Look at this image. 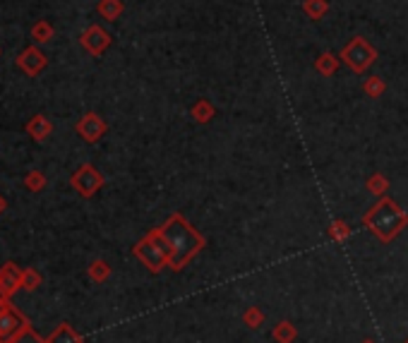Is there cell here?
Segmentation results:
<instances>
[{
	"label": "cell",
	"mask_w": 408,
	"mask_h": 343,
	"mask_svg": "<svg viewBox=\"0 0 408 343\" xmlns=\"http://www.w3.org/2000/svg\"><path fill=\"white\" fill-rule=\"evenodd\" d=\"M159 230H161L163 240L168 245V267L173 269H181L188 259L195 257L204 247V238L181 214H173Z\"/></svg>",
	"instance_id": "6da1fadb"
},
{
	"label": "cell",
	"mask_w": 408,
	"mask_h": 343,
	"mask_svg": "<svg viewBox=\"0 0 408 343\" xmlns=\"http://www.w3.org/2000/svg\"><path fill=\"white\" fill-rule=\"evenodd\" d=\"M363 223H365V226L370 228L380 240L389 243V240H394L396 235L408 226V214L401 212L399 204H396L394 199L385 197L365 214Z\"/></svg>",
	"instance_id": "7a4b0ae2"
},
{
	"label": "cell",
	"mask_w": 408,
	"mask_h": 343,
	"mask_svg": "<svg viewBox=\"0 0 408 343\" xmlns=\"http://www.w3.org/2000/svg\"><path fill=\"white\" fill-rule=\"evenodd\" d=\"M339 58H341V63H343V65H346L351 72H356V75H365V72L370 70V67L377 63L380 53H377V48L372 46V43L367 41V38L353 36L351 41H348L346 46L341 48Z\"/></svg>",
	"instance_id": "3957f363"
},
{
	"label": "cell",
	"mask_w": 408,
	"mask_h": 343,
	"mask_svg": "<svg viewBox=\"0 0 408 343\" xmlns=\"http://www.w3.org/2000/svg\"><path fill=\"white\" fill-rule=\"evenodd\" d=\"M70 185L80 197L89 199V197H94L101 188H104V175H101L91 164H82L80 168L72 173Z\"/></svg>",
	"instance_id": "277c9868"
},
{
	"label": "cell",
	"mask_w": 408,
	"mask_h": 343,
	"mask_svg": "<svg viewBox=\"0 0 408 343\" xmlns=\"http://www.w3.org/2000/svg\"><path fill=\"white\" fill-rule=\"evenodd\" d=\"M135 257H137L142 264H147V269H152V272H161V269L168 264L166 250H163L149 233H147V238H142L137 245H135Z\"/></svg>",
	"instance_id": "5b68a950"
},
{
	"label": "cell",
	"mask_w": 408,
	"mask_h": 343,
	"mask_svg": "<svg viewBox=\"0 0 408 343\" xmlns=\"http://www.w3.org/2000/svg\"><path fill=\"white\" fill-rule=\"evenodd\" d=\"M111 34L106 32L104 27H99V24H91V27H87L84 32H82V36H80V46L84 48L89 56H94V58H99V56H104L106 51L111 48Z\"/></svg>",
	"instance_id": "8992f818"
},
{
	"label": "cell",
	"mask_w": 408,
	"mask_h": 343,
	"mask_svg": "<svg viewBox=\"0 0 408 343\" xmlns=\"http://www.w3.org/2000/svg\"><path fill=\"white\" fill-rule=\"evenodd\" d=\"M106 130H109L106 120L99 113H94V111L84 113V115L80 118V120H77V125H75V132L84 142H89V144H96V142H99L101 137L106 135Z\"/></svg>",
	"instance_id": "52a82bcc"
},
{
	"label": "cell",
	"mask_w": 408,
	"mask_h": 343,
	"mask_svg": "<svg viewBox=\"0 0 408 343\" xmlns=\"http://www.w3.org/2000/svg\"><path fill=\"white\" fill-rule=\"evenodd\" d=\"M46 65H48V58L43 56V51L36 46V43H32V46H27L24 51H19L17 67L24 72V75H29V77L41 75V72L46 70Z\"/></svg>",
	"instance_id": "ba28073f"
},
{
	"label": "cell",
	"mask_w": 408,
	"mask_h": 343,
	"mask_svg": "<svg viewBox=\"0 0 408 343\" xmlns=\"http://www.w3.org/2000/svg\"><path fill=\"white\" fill-rule=\"evenodd\" d=\"M27 324H29L27 317L14 305L8 307L5 312H0V343H10Z\"/></svg>",
	"instance_id": "9c48e42d"
},
{
	"label": "cell",
	"mask_w": 408,
	"mask_h": 343,
	"mask_svg": "<svg viewBox=\"0 0 408 343\" xmlns=\"http://www.w3.org/2000/svg\"><path fill=\"white\" fill-rule=\"evenodd\" d=\"M17 291H22V269L14 262H5L0 267V296L12 298Z\"/></svg>",
	"instance_id": "30bf717a"
},
{
	"label": "cell",
	"mask_w": 408,
	"mask_h": 343,
	"mask_svg": "<svg viewBox=\"0 0 408 343\" xmlns=\"http://www.w3.org/2000/svg\"><path fill=\"white\" fill-rule=\"evenodd\" d=\"M24 130H27V135L32 137L34 142H46L48 137L53 135V122L48 120L43 113H38V115H34L32 120L27 122V127H24Z\"/></svg>",
	"instance_id": "8fae6325"
},
{
	"label": "cell",
	"mask_w": 408,
	"mask_h": 343,
	"mask_svg": "<svg viewBox=\"0 0 408 343\" xmlns=\"http://www.w3.org/2000/svg\"><path fill=\"white\" fill-rule=\"evenodd\" d=\"M339 67H341V58L334 56V53H329V51L319 53V56L315 58V70H317L322 77H332V75H337Z\"/></svg>",
	"instance_id": "7c38bea8"
},
{
	"label": "cell",
	"mask_w": 408,
	"mask_h": 343,
	"mask_svg": "<svg viewBox=\"0 0 408 343\" xmlns=\"http://www.w3.org/2000/svg\"><path fill=\"white\" fill-rule=\"evenodd\" d=\"M96 10H99V14L106 19V22H115V19L123 14L125 3H123V0H99Z\"/></svg>",
	"instance_id": "4fadbf2b"
},
{
	"label": "cell",
	"mask_w": 408,
	"mask_h": 343,
	"mask_svg": "<svg viewBox=\"0 0 408 343\" xmlns=\"http://www.w3.org/2000/svg\"><path fill=\"white\" fill-rule=\"evenodd\" d=\"M190 115L195 122L204 125V122H209L214 115H216V109H214V104L209 99H200V101H195V106L190 109Z\"/></svg>",
	"instance_id": "5bb4252c"
},
{
	"label": "cell",
	"mask_w": 408,
	"mask_h": 343,
	"mask_svg": "<svg viewBox=\"0 0 408 343\" xmlns=\"http://www.w3.org/2000/svg\"><path fill=\"white\" fill-rule=\"evenodd\" d=\"M48 343H84V339H82V336L77 334V331L72 329L70 324H65V322H63V324L58 327V329L53 331L51 336H48Z\"/></svg>",
	"instance_id": "9a60e30c"
},
{
	"label": "cell",
	"mask_w": 408,
	"mask_h": 343,
	"mask_svg": "<svg viewBox=\"0 0 408 343\" xmlns=\"http://www.w3.org/2000/svg\"><path fill=\"white\" fill-rule=\"evenodd\" d=\"M53 36H56V29H53V24L46 22V19H38V22L32 27V41L36 43V46L48 43Z\"/></svg>",
	"instance_id": "2e32d148"
},
{
	"label": "cell",
	"mask_w": 408,
	"mask_h": 343,
	"mask_svg": "<svg viewBox=\"0 0 408 343\" xmlns=\"http://www.w3.org/2000/svg\"><path fill=\"white\" fill-rule=\"evenodd\" d=\"M385 91H387V82L382 80L380 75H372V77H367V80L363 82V94L370 96V99H380Z\"/></svg>",
	"instance_id": "e0dca14e"
},
{
	"label": "cell",
	"mask_w": 408,
	"mask_h": 343,
	"mask_svg": "<svg viewBox=\"0 0 408 343\" xmlns=\"http://www.w3.org/2000/svg\"><path fill=\"white\" fill-rule=\"evenodd\" d=\"M303 12L310 19H322L329 12V0H303Z\"/></svg>",
	"instance_id": "ac0fdd59"
},
{
	"label": "cell",
	"mask_w": 408,
	"mask_h": 343,
	"mask_svg": "<svg viewBox=\"0 0 408 343\" xmlns=\"http://www.w3.org/2000/svg\"><path fill=\"white\" fill-rule=\"evenodd\" d=\"M87 274H89L91 281L104 283L106 278L111 276V267H109V262H104V259H94V262L89 264V269H87Z\"/></svg>",
	"instance_id": "d6986e66"
},
{
	"label": "cell",
	"mask_w": 408,
	"mask_h": 343,
	"mask_svg": "<svg viewBox=\"0 0 408 343\" xmlns=\"http://www.w3.org/2000/svg\"><path fill=\"white\" fill-rule=\"evenodd\" d=\"M43 283V276L36 272V269H22V291H36V288H41Z\"/></svg>",
	"instance_id": "ffe728a7"
},
{
	"label": "cell",
	"mask_w": 408,
	"mask_h": 343,
	"mask_svg": "<svg viewBox=\"0 0 408 343\" xmlns=\"http://www.w3.org/2000/svg\"><path fill=\"white\" fill-rule=\"evenodd\" d=\"M24 188H27L29 192H41V190L46 188V175H43L41 170H29V173L24 175Z\"/></svg>",
	"instance_id": "44dd1931"
},
{
	"label": "cell",
	"mask_w": 408,
	"mask_h": 343,
	"mask_svg": "<svg viewBox=\"0 0 408 343\" xmlns=\"http://www.w3.org/2000/svg\"><path fill=\"white\" fill-rule=\"evenodd\" d=\"M10 343H48V339H41V336H38L36 331H34L32 327L27 324Z\"/></svg>",
	"instance_id": "7402d4cb"
},
{
	"label": "cell",
	"mask_w": 408,
	"mask_h": 343,
	"mask_svg": "<svg viewBox=\"0 0 408 343\" xmlns=\"http://www.w3.org/2000/svg\"><path fill=\"white\" fill-rule=\"evenodd\" d=\"M367 190H370V192H375V195H380V197H382V195H385L387 190H389V180H387L382 173H375L370 180H367Z\"/></svg>",
	"instance_id": "603a6c76"
},
{
	"label": "cell",
	"mask_w": 408,
	"mask_h": 343,
	"mask_svg": "<svg viewBox=\"0 0 408 343\" xmlns=\"http://www.w3.org/2000/svg\"><path fill=\"white\" fill-rule=\"evenodd\" d=\"M329 235H332L334 240H343L348 235V226L343 221H334L332 226H329Z\"/></svg>",
	"instance_id": "cb8c5ba5"
},
{
	"label": "cell",
	"mask_w": 408,
	"mask_h": 343,
	"mask_svg": "<svg viewBox=\"0 0 408 343\" xmlns=\"http://www.w3.org/2000/svg\"><path fill=\"white\" fill-rule=\"evenodd\" d=\"M5 209H8V202H5V197H3V195H0V217H3Z\"/></svg>",
	"instance_id": "d4e9b609"
},
{
	"label": "cell",
	"mask_w": 408,
	"mask_h": 343,
	"mask_svg": "<svg viewBox=\"0 0 408 343\" xmlns=\"http://www.w3.org/2000/svg\"><path fill=\"white\" fill-rule=\"evenodd\" d=\"M0 56H3V48H0Z\"/></svg>",
	"instance_id": "484cf974"
}]
</instances>
